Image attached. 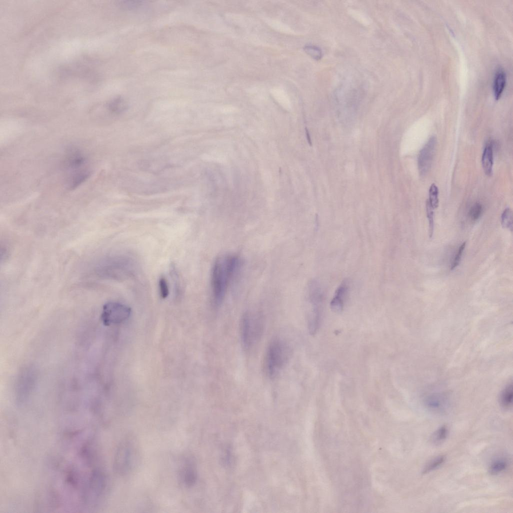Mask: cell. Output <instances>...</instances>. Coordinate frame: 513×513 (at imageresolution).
<instances>
[{
  "instance_id": "1",
  "label": "cell",
  "mask_w": 513,
  "mask_h": 513,
  "mask_svg": "<svg viewBox=\"0 0 513 513\" xmlns=\"http://www.w3.org/2000/svg\"><path fill=\"white\" fill-rule=\"evenodd\" d=\"M241 261L235 254H224L215 261L211 273V290L215 305L220 306L239 269Z\"/></svg>"
},
{
  "instance_id": "2",
  "label": "cell",
  "mask_w": 513,
  "mask_h": 513,
  "mask_svg": "<svg viewBox=\"0 0 513 513\" xmlns=\"http://www.w3.org/2000/svg\"><path fill=\"white\" fill-rule=\"evenodd\" d=\"M135 267L136 263L132 257L118 255L99 261L95 267V271L100 277L119 280L131 276L134 273Z\"/></svg>"
},
{
  "instance_id": "3",
  "label": "cell",
  "mask_w": 513,
  "mask_h": 513,
  "mask_svg": "<svg viewBox=\"0 0 513 513\" xmlns=\"http://www.w3.org/2000/svg\"><path fill=\"white\" fill-rule=\"evenodd\" d=\"M289 349L287 344L278 339L272 341L267 348L265 359V368L269 378H276L283 370L287 363Z\"/></svg>"
},
{
  "instance_id": "4",
  "label": "cell",
  "mask_w": 513,
  "mask_h": 513,
  "mask_svg": "<svg viewBox=\"0 0 513 513\" xmlns=\"http://www.w3.org/2000/svg\"><path fill=\"white\" fill-rule=\"evenodd\" d=\"M308 297L309 305L308 329L312 336L316 334L321 323L325 301V292L317 280L311 281L308 285Z\"/></svg>"
},
{
  "instance_id": "5",
  "label": "cell",
  "mask_w": 513,
  "mask_h": 513,
  "mask_svg": "<svg viewBox=\"0 0 513 513\" xmlns=\"http://www.w3.org/2000/svg\"><path fill=\"white\" fill-rule=\"evenodd\" d=\"M87 159L81 151L76 147H70L68 150L65 164L70 171L68 183L74 187H78L85 182L91 171L87 166Z\"/></svg>"
},
{
  "instance_id": "6",
  "label": "cell",
  "mask_w": 513,
  "mask_h": 513,
  "mask_svg": "<svg viewBox=\"0 0 513 513\" xmlns=\"http://www.w3.org/2000/svg\"><path fill=\"white\" fill-rule=\"evenodd\" d=\"M259 316L249 312H245L241 318L240 339L246 350L252 348L260 337L263 328Z\"/></svg>"
},
{
  "instance_id": "7",
  "label": "cell",
  "mask_w": 513,
  "mask_h": 513,
  "mask_svg": "<svg viewBox=\"0 0 513 513\" xmlns=\"http://www.w3.org/2000/svg\"><path fill=\"white\" fill-rule=\"evenodd\" d=\"M136 452L132 440L125 439L119 444L114 461V469L116 473L124 476L130 472L135 462Z\"/></svg>"
},
{
  "instance_id": "8",
  "label": "cell",
  "mask_w": 513,
  "mask_h": 513,
  "mask_svg": "<svg viewBox=\"0 0 513 513\" xmlns=\"http://www.w3.org/2000/svg\"><path fill=\"white\" fill-rule=\"evenodd\" d=\"M132 313L131 308L123 304L110 302L103 307L102 321L106 326L121 323L128 319Z\"/></svg>"
},
{
  "instance_id": "9",
  "label": "cell",
  "mask_w": 513,
  "mask_h": 513,
  "mask_svg": "<svg viewBox=\"0 0 513 513\" xmlns=\"http://www.w3.org/2000/svg\"><path fill=\"white\" fill-rule=\"evenodd\" d=\"M437 139L433 137L422 148L418 158V167L420 175H426L430 170L436 152Z\"/></svg>"
},
{
  "instance_id": "10",
  "label": "cell",
  "mask_w": 513,
  "mask_h": 513,
  "mask_svg": "<svg viewBox=\"0 0 513 513\" xmlns=\"http://www.w3.org/2000/svg\"><path fill=\"white\" fill-rule=\"evenodd\" d=\"M350 292V284L347 280L342 281L336 291L330 303L332 310L336 313L342 311Z\"/></svg>"
},
{
  "instance_id": "11",
  "label": "cell",
  "mask_w": 513,
  "mask_h": 513,
  "mask_svg": "<svg viewBox=\"0 0 513 513\" xmlns=\"http://www.w3.org/2000/svg\"><path fill=\"white\" fill-rule=\"evenodd\" d=\"M179 476L181 481L186 487L194 486L198 479L197 470L194 463L187 461L181 469Z\"/></svg>"
},
{
  "instance_id": "12",
  "label": "cell",
  "mask_w": 513,
  "mask_h": 513,
  "mask_svg": "<svg viewBox=\"0 0 513 513\" xmlns=\"http://www.w3.org/2000/svg\"><path fill=\"white\" fill-rule=\"evenodd\" d=\"M506 84V73L504 69L499 68L495 73L493 81V92L496 100H499L501 98Z\"/></svg>"
},
{
  "instance_id": "13",
  "label": "cell",
  "mask_w": 513,
  "mask_h": 513,
  "mask_svg": "<svg viewBox=\"0 0 513 513\" xmlns=\"http://www.w3.org/2000/svg\"><path fill=\"white\" fill-rule=\"evenodd\" d=\"M425 403L427 408L435 412L443 413L446 410V400L439 396H432L428 397L426 399Z\"/></svg>"
},
{
  "instance_id": "14",
  "label": "cell",
  "mask_w": 513,
  "mask_h": 513,
  "mask_svg": "<svg viewBox=\"0 0 513 513\" xmlns=\"http://www.w3.org/2000/svg\"><path fill=\"white\" fill-rule=\"evenodd\" d=\"M481 162L485 173L488 175H491L493 166V150L490 144H487L484 149Z\"/></svg>"
},
{
  "instance_id": "15",
  "label": "cell",
  "mask_w": 513,
  "mask_h": 513,
  "mask_svg": "<svg viewBox=\"0 0 513 513\" xmlns=\"http://www.w3.org/2000/svg\"><path fill=\"white\" fill-rule=\"evenodd\" d=\"M508 466V461L504 458H498L491 464L489 471L493 476H497L505 471Z\"/></svg>"
},
{
  "instance_id": "16",
  "label": "cell",
  "mask_w": 513,
  "mask_h": 513,
  "mask_svg": "<svg viewBox=\"0 0 513 513\" xmlns=\"http://www.w3.org/2000/svg\"><path fill=\"white\" fill-rule=\"evenodd\" d=\"M513 387L509 385L502 391L500 397V403L504 409H509L512 405Z\"/></svg>"
},
{
  "instance_id": "17",
  "label": "cell",
  "mask_w": 513,
  "mask_h": 513,
  "mask_svg": "<svg viewBox=\"0 0 513 513\" xmlns=\"http://www.w3.org/2000/svg\"><path fill=\"white\" fill-rule=\"evenodd\" d=\"M127 107V103L122 98H116L108 104V108L110 111L115 114H119L125 111Z\"/></svg>"
},
{
  "instance_id": "18",
  "label": "cell",
  "mask_w": 513,
  "mask_h": 513,
  "mask_svg": "<svg viewBox=\"0 0 513 513\" xmlns=\"http://www.w3.org/2000/svg\"><path fill=\"white\" fill-rule=\"evenodd\" d=\"M445 461V456H440L428 463L422 471V474H427L436 470L442 465Z\"/></svg>"
},
{
  "instance_id": "19",
  "label": "cell",
  "mask_w": 513,
  "mask_h": 513,
  "mask_svg": "<svg viewBox=\"0 0 513 513\" xmlns=\"http://www.w3.org/2000/svg\"><path fill=\"white\" fill-rule=\"evenodd\" d=\"M448 430L446 426H443L439 428L433 434L432 441L435 445L442 444L447 438Z\"/></svg>"
},
{
  "instance_id": "20",
  "label": "cell",
  "mask_w": 513,
  "mask_h": 513,
  "mask_svg": "<svg viewBox=\"0 0 513 513\" xmlns=\"http://www.w3.org/2000/svg\"><path fill=\"white\" fill-rule=\"evenodd\" d=\"M501 223L503 228L512 231L513 215L510 208H507L504 210L501 218Z\"/></svg>"
},
{
  "instance_id": "21",
  "label": "cell",
  "mask_w": 513,
  "mask_h": 513,
  "mask_svg": "<svg viewBox=\"0 0 513 513\" xmlns=\"http://www.w3.org/2000/svg\"><path fill=\"white\" fill-rule=\"evenodd\" d=\"M426 209L429 223V237L430 238H432L434 235L435 229V209L431 206L428 200L427 202Z\"/></svg>"
},
{
  "instance_id": "22",
  "label": "cell",
  "mask_w": 513,
  "mask_h": 513,
  "mask_svg": "<svg viewBox=\"0 0 513 513\" xmlns=\"http://www.w3.org/2000/svg\"><path fill=\"white\" fill-rule=\"evenodd\" d=\"M439 194L438 187L435 184H432L429 190V199L428 201L434 209L437 208L439 206Z\"/></svg>"
},
{
  "instance_id": "23",
  "label": "cell",
  "mask_w": 513,
  "mask_h": 513,
  "mask_svg": "<svg viewBox=\"0 0 513 513\" xmlns=\"http://www.w3.org/2000/svg\"><path fill=\"white\" fill-rule=\"evenodd\" d=\"M482 212H483V207L482 205L479 203L475 204L471 208L469 212L471 220L473 222L477 221L481 217Z\"/></svg>"
},
{
  "instance_id": "24",
  "label": "cell",
  "mask_w": 513,
  "mask_h": 513,
  "mask_svg": "<svg viewBox=\"0 0 513 513\" xmlns=\"http://www.w3.org/2000/svg\"><path fill=\"white\" fill-rule=\"evenodd\" d=\"M466 246V242H464L459 247L454 259L452 261L451 264L450 269L451 270H454L460 264Z\"/></svg>"
},
{
  "instance_id": "25",
  "label": "cell",
  "mask_w": 513,
  "mask_h": 513,
  "mask_svg": "<svg viewBox=\"0 0 513 513\" xmlns=\"http://www.w3.org/2000/svg\"><path fill=\"white\" fill-rule=\"evenodd\" d=\"M159 285L161 297L163 299H166L169 295L170 290L168 281L165 278H160Z\"/></svg>"
}]
</instances>
